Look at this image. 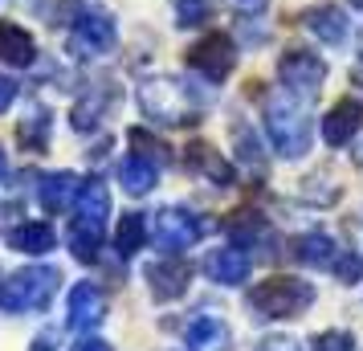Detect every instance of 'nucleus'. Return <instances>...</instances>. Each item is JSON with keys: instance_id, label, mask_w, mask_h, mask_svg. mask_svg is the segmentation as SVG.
Wrapping results in <instances>:
<instances>
[{"instance_id": "423d86ee", "label": "nucleus", "mask_w": 363, "mask_h": 351, "mask_svg": "<svg viewBox=\"0 0 363 351\" xmlns=\"http://www.w3.org/2000/svg\"><path fill=\"white\" fill-rule=\"evenodd\" d=\"M302 25L318 41H327V45H339L347 37V17H343V9H335V4H314V9H306L302 13Z\"/></svg>"}, {"instance_id": "dca6fc26", "label": "nucleus", "mask_w": 363, "mask_h": 351, "mask_svg": "<svg viewBox=\"0 0 363 351\" xmlns=\"http://www.w3.org/2000/svg\"><path fill=\"white\" fill-rule=\"evenodd\" d=\"M151 278H160V290H164L167 299H172V294H180L184 290V278H188V269H155V274H151Z\"/></svg>"}, {"instance_id": "20e7f679", "label": "nucleus", "mask_w": 363, "mask_h": 351, "mask_svg": "<svg viewBox=\"0 0 363 351\" xmlns=\"http://www.w3.org/2000/svg\"><path fill=\"white\" fill-rule=\"evenodd\" d=\"M359 123H363V102L359 99H339L327 111V118H323V139H327L330 147H343L347 139L359 131Z\"/></svg>"}, {"instance_id": "9d476101", "label": "nucleus", "mask_w": 363, "mask_h": 351, "mask_svg": "<svg viewBox=\"0 0 363 351\" xmlns=\"http://www.w3.org/2000/svg\"><path fill=\"white\" fill-rule=\"evenodd\" d=\"M188 339H192V351H225L229 347V327L220 318H196Z\"/></svg>"}, {"instance_id": "a211bd4d", "label": "nucleus", "mask_w": 363, "mask_h": 351, "mask_svg": "<svg viewBox=\"0 0 363 351\" xmlns=\"http://www.w3.org/2000/svg\"><path fill=\"white\" fill-rule=\"evenodd\" d=\"M139 237H143V225H139V217H131L127 225H123V245L135 250V245H139Z\"/></svg>"}, {"instance_id": "1a4fd4ad", "label": "nucleus", "mask_w": 363, "mask_h": 351, "mask_svg": "<svg viewBox=\"0 0 363 351\" xmlns=\"http://www.w3.org/2000/svg\"><path fill=\"white\" fill-rule=\"evenodd\" d=\"M196 237H200V221L184 217V213H160V245L164 250H180Z\"/></svg>"}, {"instance_id": "2eb2a0df", "label": "nucleus", "mask_w": 363, "mask_h": 351, "mask_svg": "<svg viewBox=\"0 0 363 351\" xmlns=\"http://www.w3.org/2000/svg\"><path fill=\"white\" fill-rule=\"evenodd\" d=\"M330 274L339 278V282H355L363 274V257H355V253H339V262L330 266Z\"/></svg>"}, {"instance_id": "f3484780", "label": "nucleus", "mask_w": 363, "mask_h": 351, "mask_svg": "<svg viewBox=\"0 0 363 351\" xmlns=\"http://www.w3.org/2000/svg\"><path fill=\"white\" fill-rule=\"evenodd\" d=\"M180 17H184V25H200V17H208V9H204V0H184Z\"/></svg>"}, {"instance_id": "0eeeda50", "label": "nucleus", "mask_w": 363, "mask_h": 351, "mask_svg": "<svg viewBox=\"0 0 363 351\" xmlns=\"http://www.w3.org/2000/svg\"><path fill=\"white\" fill-rule=\"evenodd\" d=\"M339 245H335V237H327L323 229H314V233H302L294 241V257L298 262H306V266H318V269H330L339 262Z\"/></svg>"}, {"instance_id": "39448f33", "label": "nucleus", "mask_w": 363, "mask_h": 351, "mask_svg": "<svg viewBox=\"0 0 363 351\" xmlns=\"http://www.w3.org/2000/svg\"><path fill=\"white\" fill-rule=\"evenodd\" d=\"M192 66L200 69V74H208L213 82H220L225 74L233 69V41L225 33H213V37H204L196 50H192V57H188Z\"/></svg>"}, {"instance_id": "ddd939ff", "label": "nucleus", "mask_w": 363, "mask_h": 351, "mask_svg": "<svg viewBox=\"0 0 363 351\" xmlns=\"http://www.w3.org/2000/svg\"><path fill=\"white\" fill-rule=\"evenodd\" d=\"M123 180H127V188H131V192H147L151 180H155V167L143 164V160H131V164L123 167Z\"/></svg>"}, {"instance_id": "f257e3e1", "label": "nucleus", "mask_w": 363, "mask_h": 351, "mask_svg": "<svg viewBox=\"0 0 363 351\" xmlns=\"http://www.w3.org/2000/svg\"><path fill=\"white\" fill-rule=\"evenodd\" d=\"M265 135L286 160H298V155L311 151V118L302 111V102H294L290 90L265 102Z\"/></svg>"}, {"instance_id": "4468645a", "label": "nucleus", "mask_w": 363, "mask_h": 351, "mask_svg": "<svg viewBox=\"0 0 363 351\" xmlns=\"http://www.w3.org/2000/svg\"><path fill=\"white\" fill-rule=\"evenodd\" d=\"M314 351H355V335L351 331H323L314 339Z\"/></svg>"}, {"instance_id": "9b49d317", "label": "nucleus", "mask_w": 363, "mask_h": 351, "mask_svg": "<svg viewBox=\"0 0 363 351\" xmlns=\"http://www.w3.org/2000/svg\"><path fill=\"white\" fill-rule=\"evenodd\" d=\"M192 167H204V172H208V176H213V180H220V184H225V180H229L233 172H229V164H225V160H220V155H216L213 147H204V143H192Z\"/></svg>"}, {"instance_id": "412c9836", "label": "nucleus", "mask_w": 363, "mask_h": 351, "mask_svg": "<svg viewBox=\"0 0 363 351\" xmlns=\"http://www.w3.org/2000/svg\"><path fill=\"white\" fill-rule=\"evenodd\" d=\"M351 4H359V9H363V0H351Z\"/></svg>"}, {"instance_id": "7ed1b4c3", "label": "nucleus", "mask_w": 363, "mask_h": 351, "mask_svg": "<svg viewBox=\"0 0 363 351\" xmlns=\"http://www.w3.org/2000/svg\"><path fill=\"white\" fill-rule=\"evenodd\" d=\"M278 74H281V82H286L290 94H298L302 102H311L318 94V86L327 82V62L311 50H286L278 62Z\"/></svg>"}, {"instance_id": "f03ea898", "label": "nucleus", "mask_w": 363, "mask_h": 351, "mask_svg": "<svg viewBox=\"0 0 363 351\" xmlns=\"http://www.w3.org/2000/svg\"><path fill=\"white\" fill-rule=\"evenodd\" d=\"M314 286L302 278H265L262 286L249 290V306L257 311V318H294L302 311H311Z\"/></svg>"}, {"instance_id": "f8f14e48", "label": "nucleus", "mask_w": 363, "mask_h": 351, "mask_svg": "<svg viewBox=\"0 0 363 351\" xmlns=\"http://www.w3.org/2000/svg\"><path fill=\"white\" fill-rule=\"evenodd\" d=\"M262 229H265V221L257 217V213H237V217L229 221V233H233L237 245H249L253 237H262Z\"/></svg>"}, {"instance_id": "6ab92c4d", "label": "nucleus", "mask_w": 363, "mask_h": 351, "mask_svg": "<svg viewBox=\"0 0 363 351\" xmlns=\"http://www.w3.org/2000/svg\"><path fill=\"white\" fill-rule=\"evenodd\" d=\"M262 351H302V347H298L294 339H286V335H274V339L262 343Z\"/></svg>"}, {"instance_id": "6e6552de", "label": "nucleus", "mask_w": 363, "mask_h": 351, "mask_svg": "<svg viewBox=\"0 0 363 351\" xmlns=\"http://www.w3.org/2000/svg\"><path fill=\"white\" fill-rule=\"evenodd\" d=\"M208 274L220 286H237L249 278V253L245 250H216L208 257Z\"/></svg>"}, {"instance_id": "aec40b11", "label": "nucleus", "mask_w": 363, "mask_h": 351, "mask_svg": "<svg viewBox=\"0 0 363 351\" xmlns=\"http://www.w3.org/2000/svg\"><path fill=\"white\" fill-rule=\"evenodd\" d=\"M245 4H262V0H245Z\"/></svg>"}]
</instances>
